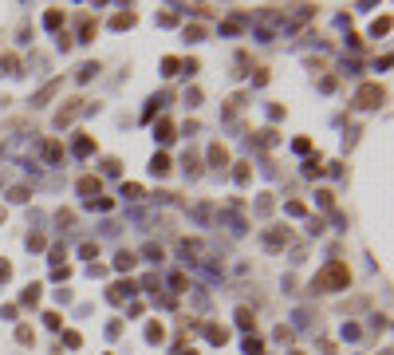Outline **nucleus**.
I'll return each instance as SVG.
<instances>
[{"label":"nucleus","instance_id":"9","mask_svg":"<svg viewBox=\"0 0 394 355\" xmlns=\"http://www.w3.org/2000/svg\"><path fill=\"white\" fill-rule=\"evenodd\" d=\"M114 268H118V272H126V268H134V253H126V249H122V253L114 256Z\"/></svg>","mask_w":394,"mask_h":355},{"label":"nucleus","instance_id":"13","mask_svg":"<svg viewBox=\"0 0 394 355\" xmlns=\"http://www.w3.org/2000/svg\"><path fill=\"white\" fill-rule=\"evenodd\" d=\"M197 253H201V245H197V241H181V256H185V260H193Z\"/></svg>","mask_w":394,"mask_h":355},{"label":"nucleus","instance_id":"26","mask_svg":"<svg viewBox=\"0 0 394 355\" xmlns=\"http://www.w3.org/2000/svg\"><path fill=\"white\" fill-rule=\"evenodd\" d=\"M8 276H12V268H8L4 260H0V280H8Z\"/></svg>","mask_w":394,"mask_h":355},{"label":"nucleus","instance_id":"6","mask_svg":"<svg viewBox=\"0 0 394 355\" xmlns=\"http://www.w3.org/2000/svg\"><path fill=\"white\" fill-rule=\"evenodd\" d=\"M107 296H111V304H118V300L134 296V284H130V280H126V284H111V288H107Z\"/></svg>","mask_w":394,"mask_h":355},{"label":"nucleus","instance_id":"2","mask_svg":"<svg viewBox=\"0 0 394 355\" xmlns=\"http://www.w3.org/2000/svg\"><path fill=\"white\" fill-rule=\"evenodd\" d=\"M383 99H387V91H383L379 83H367V87H359V95H355V107H379Z\"/></svg>","mask_w":394,"mask_h":355},{"label":"nucleus","instance_id":"10","mask_svg":"<svg viewBox=\"0 0 394 355\" xmlns=\"http://www.w3.org/2000/svg\"><path fill=\"white\" fill-rule=\"evenodd\" d=\"M91 36H95V24L83 16V24H79V44H91Z\"/></svg>","mask_w":394,"mask_h":355},{"label":"nucleus","instance_id":"24","mask_svg":"<svg viewBox=\"0 0 394 355\" xmlns=\"http://www.w3.org/2000/svg\"><path fill=\"white\" fill-rule=\"evenodd\" d=\"M59 20H63L59 12H48V16H44V24H48V28H59Z\"/></svg>","mask_w":394,"mask_h":355},{"label":"nucleus","instance_id":"11","mask_svg":"<svg viewBox=\"0 0 394 355\" xmlns=\"http://www.w3.org/2000/svg\"><path fill=\"white\" fill-rule=\"evenodd\" d=\"M154 138H158V142H169V138H173V126H169V122H158V126H154Z\"/></svg>","mask_w":394,"mask_h":355},{"label":"nucleus","instance_id":"5","mask_svg":"<svg viewBox=\"0 0 394 355\" xmlns=\"http://www.w3.org/2000/svg\"><path fill=\"white\" fill-rule=\"evenodd\" d=\"M99 186H103L99 178H79V194H83L87 202H95V198H99Z\"/></svg>","mask_w":394,"mask_h":355},{"label":"nucleus","instance_id":"4","mask_svg":"<svg viewBox=\"0 0 394 355\" xmlns=\"http://www.w3.org/2000/svg\"><path fill=\"white\" fill-rule=\"evenodd\" d=\"M56 91H59V79H52V83H44V87H40V91L32 95V107H44V103H48L52 95H56Z\"/></svg>","mask_w":394,"mask_h":355},{"label":"nucleus","instance_id":"25","mask_svg":"<svg viewBox=\"0 0 394 355\" xmlns=\"http://www.w3.org/2000/svg\"><path fill=\"white\" fill-rule=\"evenodd\" d=\"M244 352H248V355H260V340H248V344H244Z\"/></svg>","mask_w":394,"mask_h":355},{"label":"nucleus","instance_id":"20","mask_svg":"<svg viewBox=\"0 0 394 355\" xmlns=\"http://www.w3.org/2000/svg\"><path fill=\"white\" fill-rule=\"evenodd\" d=\"M130 24H134V16H130V12H122V16H114V28H130Z\"/></svg>","mask_w":394,"mask_h":355},{"label":"nucleus","instance_id":"17","mask_svg":"<svg viewBox=\"0 0 394 355\" xmlns=\"http://www.w3.org/2000/svg\"><path fill=\"white\" fill-rule=\"evenodd\" d=\"M44 154H48V162H59V158H63V146H59V142H48Z\"/></svg>","mask_w":394,"mask_h":355},{"label":"nucleus","instance_id":"23","mask_svg":"<svg viewBox=\"0 0 394 355\" xmlns=\"http://www.w3.org/2000/svg\"><path fill=\"white\" fill-rule=\"evenodd\" d=\"M12 202H28V190L24 186H12Z\"/></svg>","mask_w":394,"mask_h":355},{"label":"nucleus","instance_id":"3","mask_svg":"<svg viewBox=\"0 0 394 355\" xmlns=\"http://www.w3.org/2000/svg\"><path fill=\"white\" fill-rule=\"evenodd\" d=\"M79 111H83V99H71V103H67V107H63V111L56 115V126H67V122H71Z\"/></svg>","mask_w":394,"mask_h":355},{"label":"nucleus","instance_id":"7","mask_svg":"<svg viewBox=\"0 0 394 355\" xmlns=\"http://www.w3.org/2000/svg\"><path fill=\"white\" fill-rule=\"evenodd\" d=\"M264 245H268V249H280V245H288V229H272V233H264Z\"/></svg>","mask_w":394,"mask_h":355},{"label":"nucleus","instance_id":"12","mask_svg":"<svg viewBox=\"0 0 394 355\" xmlns=\"http://www.w3.org/2000/svg\"><path fill=\"white\" fill-rule=\"evenodd\" d=\"M150 170H154V174H166V170H169V158H166V154H154Z\"/></svg>","mask_w":394,"mask_h":355},{"label":"nucleus","instance_id":"1","mask_svg":"<svg viewBox=\"0 0 394 355\" xmlns=\"http://www.w3.org/2000/svg\"><path fill=\"white\" fill-rule=\"evenodd\" d=\"M351 284V272H347V264H339V260H331L319 276H315V288L319 292H331V288H347Z\"/></svg>","mask_w":394,"mask_h":355},{"label":"nucleus","instance_id":"8","mask_svg":"<svg viewBox=\"0 0 394 355\" xmlns=\"http://www.w3.org/2000/svg\"><path fill=\"white\" fill-rule=\"evenodd\" d=\"M209 162L221 170V166H229V154H225V146H209Z\"/></svg>","mask_w":394,"mask_h":355},{"label":"nucleus","instance_id":"14","mask_svg":"<svg viewBox=\"0 0 394 355\" xmlns=\"http://www.w3.org/2000/svg\"><path fill=\"white\" fill-rule=\"evenodd\" d=\"M91 75H99V63H83V67H79V83H87Z\"/></svg>","mask_w":394,"mask_h":355},{"label":"nucleus","instance_id":"16","mask_svg":"<svg viewBox=\"0 0 394 355\" xmlns=\"http://www.w3.org/2000/svg\"><path fill=\"white\" fill-rule=\"evenodd\" d=\"M20 300H24V304H36V300H40V284H28V288H24V296H20Z\"/></svg>","mask_w":394,"mask_h":355},{"label":"nucleus","instance_id":"27","mask_svg":"<svg viewBox=\"0 0 394 355\" xmlns=\"http://www.w3.org/2000/svg\"><path fill=\"white\" fill-rule=\"evenodd\" d=\"M177 355H197V352H177Z\"/></svg>","mask_w":394,"mask_h":355},{"label":"nucleus","instance_id":"21","mask_svg":"<svg viewBox=\"0 0 394 355\" xmlns=\"http://www.w3.org/2000/svg\"><path fill=\"white\" fill-rule=\"evenodd\" d=\"M209 340H213V344H225V340H229L225 328H209Z\"/></svg>","mask_w":394,"mask_h":355},{"label":"nucleus","instance_id":"22","mask_svg":"<svg viewBox=\"0 0 394 355\" xmlns=\"http://www.w3.org/2000/svg\"><path fill=\"white\" fill-rule=\"evenodd\" d=\"M268 209H272V198H268V194H260V202H256V213H268Z\"/></svg>","mask_w":394,"mask_h":355},{"label":"nucleus","instance_id":"18","mask_svg":"<svg viewBox=\"0 0 394 355\" xmlns=\"http://www.w3.org/2000/svg\"><path fill=\"white\" fill-rule=\"evenodd\" d=\"M122 198H126V202H138V198H142V186H122Z\"/></svg>","mask_w":394,"mask_h":355},{"label":"nucleus","instance_id":"19","mask_svg":"<svg viewBox=\"0 0 394 355\" xmlns=\"http://www.w3.org/2000/svg\"><path fill=\"white\" fill-rule=\"evenodd\" d=\"M236 324H240V328H252V312H248V308H236Z\"/></svg>","mask_w":394,"mask_h":355},{"label":"nucleus","instance_id":"15","mask_svg":"<svg viewBox=\"0 0 394 355\" xmlns=\"http://www.w3.org/2000/svg\"><path fill=\"white\" fill-rule=\"evenodd\" d=\"M181 166H185V174H189V178H197V170H201V166H197V158H193V154H185V158H181Z\"/></svg>","mask_w":394,"mask_h":355}]
</instances>
